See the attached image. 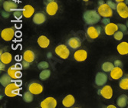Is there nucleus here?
Segmentation results:
<instances>
[{
	"mask_svg": "<svg viewBox=\"0 0 128 108\" xmlns=\"http://www.w3.org/2000/svg\"><path fill=\"white\" fill-rule=\"evenodd\" d=\"M100 15L95 10H87L83 15V18L88 26H94L98 23L100 21Z\"/></svg>",
	"mask_w": 128,
	"mask_h": 108,
	"instance_id": "f257e3e1",
	"label": "nucleus"
},
{
	"mask_svg": "<svg viewBox=\"0 0 128 108\" xmlns=\"http://www.w3.org/2000/svg\"><path fill=\"white\" fill-rule=\"evenodd\" d=\"M17 69L16 68L15 65H12L10 66L8 69H7V73L9 74V76L12 78L13 80H16V72H17Z\"/></svg>",
	"mask_w": 128,
	"mask_h": 108,
	"instance_id": "7c9ffc66",
	"label": "nucleus"
},
{
	"mask_svg": "<svg viewBox=\"0 0 128 108\" xmlns=\"http://www.w3.org/2000/svg\"><path fill=\"white\" fill-rule=\"evenodd\" d=\"M124 33L123 32L118 30V31H117V32H116L114 33V38L115 40H117V41H120V40H122L123 38H124Z\"/></svg>",
	"mask_w": 128,
	"mask_h": 108,
	"instance_id": "2f4dec72",
	"label": "nucleus"
},
{
	"mask_svg": "<svg viewBox=\"0 0 128 108\" xmlns=\"http://www.w3.org/2000/svg\"><path fill=\"white\" fill-rule=\"evenodd\" d=\"M118 14L122 18H128V6L126 2H118L117 5V8H116Z\"/></svg>",
	"mask_w": 128,
	"mask_h": 108,
	"instance_id": "39448f33",
	"label": "nucleus"
},
{
	"mask_svg": "<svg viewBox=\"0 0 128 108\" xmlns=\"http://www.w3.org/2000/svg\"><path fill=\"white\" fill-rule=\"evenodd\" d=\"M108 82V76L103 73V72H98L95 76V84L96 85L101 87L104 86Z\"/></svg>",
	"mask_w": 128,
	"mask_h": 108,
	"instance_id": "f8f14e48",
	"label": "nucleus"
},
{
	"mask_svg": "<svg viewBox=\"0 0 128 108\" xmlns=\"http://www.w3.org/2000/svg\"><path fill=\"white\" fill-rule=\"evenodd\" d=\"M127 104H128V101H127Z\"/></svg>",
	"mask_w": 128,
	"mask_h": 108,
	"instance_id": "5fc2aeb1",
	"label": "nucleus"
},
{
	"mask_svg": "<svg viewBox=\"0 0 128 108\" xmlns=\"http://www.w3.org/2000/svg\"><path fill=\"white\" fill-rule=\"evenodd\" d=\"M104 2L103 1V0H99L98 1V5H101V4H104Z\"/></svg>",
	"mask_w": 128,
	"mask_h": 108,
	"instance_id": "49530a36",
	"label": "nucleus"
},
{
	"mask_svg": "<svg viewBox=\"0 0 128 108\" xmlns=\"http://www.w3.org/2000/svg\"><path fill=\"white\" fill-rule=\"evenodd\" d=\"M118 28H119V30L123 32L124 33H126L127 34V26H125V25H123V24H118Z\"/></svg>",
	"mask_w": 128,
	"mask_h": 108,
	"instance_id": "c9c22d12",
	"label": "nucleus"
},
{
	"mask_svg": "<svg viewBox=\"0 0 128 108\" xmlns=\"http://www.w3.org/2000/svg\"><path fill=\"white\" fill-rule=\"evenodd\" d=\"M13 16L16 18L17 19H20L22 16H23V12H22V9H15L13 11Z\"/></svg>",
	"mask_w": 128,
	"mask_h": 108,
	"instance_id": "473e14b6",
	"label": "nucleus"
},
{
	"mask_svg": "<svg viewBox=\"0 0 128 108\" xmlns=\"http://www.w3.org/2000/svg\"><path fill=\"white\" fill-rule=\"evenodd\" d=\"M12 56L9 52H4L0 54V62H1L8 64L12 62Z\"/></svg>",
	"mask_w": 128,
	"mask_h": 108,
	"instance_id": "b1692460",
	"label": "nucleus"
},
{
	"mask_svg": "<svg viewBox=\"0 0 128 108\" xmlns=\"http://www.w3.org/2000/svg\"><path fill=\"white\" fill-rule=\"evenodd\" d=\"M28 89L34 95H38L41 93H42L44 88L41 84L37 83V82H32L28 85Z\"/></svg>",
	"mask_w": 128,
	"mask_h": 108,
	"instance_id": "9d476101",
	"label": "nucleus"
},
{
	"mask_svg": "<svg viewBox=\"0 0 128 108\" xmlns=\"http://www.w3.org/2000/svg\"><path fill=\"white\" fill-rule=\"evenodd\" d=\"M5 68H6V64H4L2 62L0 63V70H1V71L4 70H5Z\"/></svg>",
	"mask_w": 128,
	"mask_h": 108,
	"instance_id": "c03bdc74",
	"label": "nucleus"
},
{
	"mask_svg": "<svg viewBox=\"0 0 128 108\" xmlns=\"http://www.w3.org/2000/svg\"><path fill=\"white\" fill-rule=\"evenodd\" d=\"M32 21L36 25H42L46 21V16L43 12H37L34 14Z\"/></svg>",
	"mask_w": 128,
	"mask_h": 108,
	"instance_id": "f3484780",
	"label": "nucleus"
},
{
	"mask_svg": "<svg viewBox=\"0 0 128 108\" xmlns=\"http://www.w3.org/2000/svg\"><path fill=\"white\" fill-rule=\"evenodd\" d=\"M15 83L16 84V85H18V87H21L22 85V81L21 80H19V79H16L15 80Z\"/></svg>",
	"mask_w": 128,
	"mask_h": 108,
	"instance_id": "79ce46f5",
	"label": "nucleus"
},
{
	"mask_svg": "<svg viewBox=\"0 0 128 108\" xmlns=\"http://www.w3.org/2000/svg\"><path fill=\"white\" fill-rule=\"evenodd\" d=\"M38 44L42 48H47L50 44V40L44 35H41L37 40Z\"/></svg>",
	"mask_w": 128,
	"mask_h": 108,
	"instance_id": "412c9836",
	"label": "nucleus"
},
{
	"mask_svg": "<svg viewBox=\"0 0 128 108\" xmlns=\"http://www.w3.org/2000/svg\"><path fill=\"white\" fill-rule=\"evenodd\" d=\"M101 29L100 26H89L87 28V34L91 39H95L99 37L100 34Z\"/></svg>",
	"mask_w": 128,
	"mask_h": 108,
	"instance_id": "423d86ee",
	"label": "nucleus"
},
{
	"mask_svg": "<svg viewBox=\"0 0 128 108\" xmlns=\"http://www.w3.org/2000/svg\"><path fill=\"white\" fill-rule=\"evenodd\" d=\"M127 101H128L127 96L126 94H122L117 100V105H118V106H119L120 108L125 107L127 105Z\"/></svg>",
	"mask_w": 128,
	"mask_h": 108,
	"instance_id": "393cba45",
	"label": "nucleus"
},
{
	"mask_svg": "<svg viewBox=\"0 0 128 108\" xmlns=\"http://www.w3.org/2000/svg\"><path fill=\"white\" fill-rule=\"evenodd\" d=\"M107 3L109 5V6L112 8V9H116L117 8V5H118V2L114 0H108L107 2Z\"/></svg>",
	"mask_w": 128,
	"mask_h": 108,
	"instance_id": "f704fd0d",
	"label": "nucleus"
},
{
	"mask_svg": "<svg viewBox=\"0 0 128 108\" xmlns=\"http://www.w3.org/2000/svg\"><path fill=\"white\" fill-rule=\"evenodd\" d=\"M75 103V98L72 94H68L62 100V104L64 107H71Z\"/></svg>",
	"mask_w": 128,
	"mask_h": 108,
	"instance_id": "6ab92c4d",
	"label": "nucleus"
},
{
	"mask_svg": "<svg viewBox=\"0 0 128 108\" xmlns=\"http://www.w3.org/2000/svg\"><path fill=\"white\" fill-rule=\"evenodd\" d=\"M102 23L103 24H104V26H106V25H108V23H110V18H103V19H102Z\"/></svg>",
	"mask_w": 128,
	"mask_h": 108,
	"instance_id": "58836bf2",
	"label": "nucleus"
},
{
	"mask_svg": "<svg viewBox=\"0 0 128 108\" xmlns=\"http://www.w3.org/2000/svg\"><path fill=\"white\" fill-rule=\"evenodd\" d=\"M126 26H127V28H128V21L126 22Z\"/></svg>",
	"mask_w": 128,
	"mask_h": 108,
	"instance_id": "8fccbe9b",
	"label": "nucleus"
},
{
	"mask_svg": "<svg viewBox=\"0 0 128 108\" xmlns=\"http://www.w3.org/2000/svg\"><path fill=\"white\" fill-rule=\"evenodd\" d=\"M21 90V87H18L16 85L15 82H12L9 84H8L6 87H5L4 93L5 95L9 98H14L16 96L19 94V90Z\"/></svg>",
	"mask_w": 128,
	"mask_h": 108,
	"instance_id": "f03ea898",
	"label": "nucleus"
},
{
	"mask_svg": "<svg viewBox=\"0 0 128 108\" xmlns=\"http://www.w3.org/2000/svg\"><path fill=\"white\" fill-rule=\"evenodd\" d=\"M115 1H116V2H117L118 3V2H124L125 0H115Z\"/></svg>",
	"mask_w": 128,
	"mask_h": 108,
	"instance_id": "de8ad7c7",
	"label": "nucleus"
},
{
	"mask_svg": "<svg viewBox=\"0 0 128 108\" xmlns=\"http://www.w3.org/2000/svg\"><path fill=\"white\" fill-rule=\"evenodd\" d=\"M88 58V52L84 49H79L77 50L74 54V58L75 61L78 62H84Z\"/></svg>",
	"mask_w": 128,
	"mask_h": 108,
	"instance_id": "4468645a",
	"label": "nucleus"
},
{
	"mask_svg": "<svg viewBox=\"0 0 128 108\" xmlns=\"http://www.w3.org/2000/svg\"><path fill=\"white\" fill-rule=\"evenodd\" d=\"M12 78L9 74L7 73V74H5L3 75H2L1 78H0V83H1V85L3 86V87H6L8 84H9L10 83L12 82Z\"/></svg>",
	"mask_w": 128,
	"mask_h": 108,
	"instance_id": "a878e982",
	"label": "nucleus"
},
{
	"mask_svg": "<svg viewBox=\"0 0 128 108\" xmlns=\"http://www.w3.org/2000/svg\"><path fill=\"white\" fill-rule=\"evenodd\" d=\"M47 1V2H54L55 0H46Z\"/></svg>",
	"mask_w": 128,
	"mask_h": 108,
	"instance_id": "09e8293b",
	"label": "nucleus"
},
{
	"mask_svg": "<svg viewBox=\"0 0 128 108\" xmlns=\"http://www.w3.org/2000/svg\"><path fill=\"white\" fill-rule=\"evenodd\" d=\"M33 94H32L29 90L26 91L23 94V100L26 103H32L33 101Z\"/></svg>",
	"mask_w": 128,
	"mask_h": 108,
	"instance_id": "c756f323",
	"label": "nucleus"
},
{
	"mask_svg": "<svg viewBox=\"0 0 128 108\" xmlns=\"http://www.w3.org/2000/svg\"><path fill=\"white\" fill-rule=\"evenodd\" d=\"M98 94L104 99L109 100L113 97V89L110 85H104L101 89L99 90Z\"/></svg>",
	"mask_w": 128,
	"mask_h": 108,
	"instance_id": "6e6552de",
	"label": "nucleus"
},
{
	"mask_svg": "<svg viewBox=\"0 0 128 108\" xmlns=\"http://www.w3.org/2000/svg\"><path fill=\"white\" fill-rule=\"evenodd\" d=\"M11 1H13V0H11Z\"/></svg>",
	"mask_w": 128,
	"mask_h": 108,
	"instance_id": "864d4df0",
	"label": "nucleus"
},
{
	"mask_svg": "<svg viewBox=\"0 0 128 108\" xmlns=\"http://www.w3.org/2000/svg\"><path fill=\"white\" fill-rule=\"evenodd\" d=\"M114 64L115 67H120V68H122L123 66V63L121 61H120V60H116V61L114 62Z\"/></svg>",
	"mask_w": 128,
	"mask_h": 108,
	"instance_id": "e433bc0d",
	"label": "nucleus"
},
{
	"mask_svg": "<svg viewBox=\"0 0 128 108\" xmlns=\"http://www.w3.org/2000/svg\"><path fill=\"white\" fill-rule=\"evenodd\" d=\"M124 72L122 68L120 67H114V69L110 72V76L113 80H119L123 78Z\"/></svg>",
	"mask_w": 128,
	"mask_h": 108,
	"instance_id": "2eb2a0df",
	"label": "nucleus"
},
{
	"mask_svg": "<svg viewBox=\"0 0 128 108\" xmlns=\"http://www.w3.org/2000/svg\"><path fill=\"white\" fill-rule=\"evenodd\" d=\"M48 67H49V64L47 62H41L38 64V68L39 70L48 69Z\"/></svg>",
	"mask_w": 128,
	"mask_h": 108,
	"instance_id": "72a5a7b5",
	"label": "nucleus"
},
{
	"mask_svg": "<svg viewBox=\"0 0 128 108\" xmlns=\"http://www.w3.org/2000/svg\"><path fill=\"white\" fill-rule=\"evenodd\" d=\"M2 17L3 18H8L9 17V12H6V11H2Z\"/></svg>",
	"mask_w": 128,
	"mask_h": 108,
	"instance_id": "a19ab883",
	"label": "nucleus"
},
{
	"mask_svg": "<svg viewBox=\"0 0 128 108\" xmlns=\"http://www.w3.org/2000/svg\"><path fill=\"white\" fill-rule=\"evenodd\" d=\"M119 87L124 90H128V74L121 78L119 82Z\"/></svg>",
	"mask_w": 128,
	"mask_h": 108,
	"instance_id": "bb28decb",
	"label": "nucleus"
},
{
	"mask_svg": "<svg viewBox=\"0 0 128 108\" xmlns=\"http://www.w3.org/2000/svg\"><path fill=\"white\" fill-rule=\"evenodd\" d=\"M118 52L121 55H126L128 54V43L126 42H123L120 43L117 46Z\"/></svg>",
	"mask_w": 128,
	"mask_h": 108,
	"instance_id": "4be33fe9",
	"label": "nucleus"
},
{
	"mask_svg": "<svg viewBox=\"0 0 128 108\" xmlns=\"http://www.w3.org/2000/svg\"><path fill=\"white\" fill-rule=\"evenodd\" d=\"M22 77V71H20V70H18L17 72H16V79H20Z\"/></svg>",
	"mask_w": 128,
	"mask_h": 108,
	"instance_id": "ea45409f",
	"label": "nucleus"
},
{
	"mask_svg": "<svg viewBox=\"0 0 128 108\" xmlns=\"http://www.w3.org/2000/svg\"><path fill=\"white\" fill-rule=\"evenodd\" d=\"M113 10L107 2L99 5L98 8V13L103 18H110L113 16Z\"/></svg>",
	"mask_w": 128,
	"mask_h": 108,
	"instance_id": "20e7f679",
	"label": "nucleus"
},
{
	"mask_svg": "<svg viewBox=\"0 0 128 108\" xmlns=\"http://www.w3.org/2000/svg\"><path fill=\"white\" fill-rule=\"evenodd\" d=\"M34 59H36V54L31 50H26L23 54V60H25V61L29 63L33 62Z\"/></svg>",
	"mask_w": 128,
	"mask_h": 108,
	"instance_id": "5701e85b",
	"label": "nucleus"
},
{
	"mask_svg": "<svg viewBox=\"0 0 128 108\" xmlns=\"http://www.w3.org/2000/svg\"><path fill=\"white\" fill-rule=\"evenodd\" d=\"M118 30H119L118 25H117V24H115V23L110 22L108 25L104 26V32L108 36L114 35V33Z\"/></svg>",
	"mask_w": 128,
	"mask_h": 108,
	"instance_id": "ddd939ff",
	"label": "nucleus"
},
{
	"mask_svg": "<svg viewBox=\"0 0 128 108\" xmlns=\"http://www.w3.org/2000/svg\"><path fill=\"white\" fill-rule=\"evenodd\" d=\"M15 66H16V69H17V70H21L22 68H23L22 64H20V63H17V64H15Z\"/></svg>",
	"mask_w": 128,
	"mask_h": 108,
	"instance_id": "37998d69",
	"label": "nucleus"
},
{
	"mask_svg": "<svg viewBox=\"0 0 128 108\" xmlns=\"http://www.w3.org/2000/svg\"><path fill=\"white\" fill-rule=\"evenodd\" d=\"M30 63L29 62H26V61H23L22 62V67H23V68H25V69H27V68H29V64Z\"/></svg>",
	"mask_w": 128,
	"mask_h": 108,
	"instance_id": "4c0bfd02",
	"label": "nucleus"
},
{
	"mask_svg": "<svg viewBox=\"0 0 128 108\" xmlns=\"http://www.w3.org/2000/svg\"><path fill=\"white\" fill-rule=\"evenodd\" d=\"M54 52L55 54L58 56L59 58H61L62 59L66 60L68 58L69 55H70V50L68 48L67 45L61 44H58L54 49Z\"/></svg>",
	"mask_w": 128,
	"mask_h": 108,
	"instance_id": "7ed1b4c3",
	"label": "nucleus"
},
{
	"mask_svg": "<svg viewBox=\"0 0 128 108\" xmlns=\"http://www.w3.org/2000/svg\"><path fill=\"white\" fill-rule=\"evenodd\" d=\"M114 64L111 62H104L103 64H102V70L104 71V72H110L114 68Z\"/></svg>",
	"mask_w": 128,
	"mask_h": 108,
	"instance_id": "cd10ccee",
	"label": "nucleus"
},
{
	"mask_svg": "<svg viewBox=\"0 0 128 108\" xmlns=\"http://www.w3.org/2000/svg\"><path fill=\"white\" fill-rule=\"evenodd\" d=\"M45 10L48 16H53L57 13L58 10V4L55 1L48 2V4L46 5Z\"/></svg>",
	"mask_w": 128,
	"mask_h": 108,
	"instance_id": "9b49d317",
	"label": "nucleus"
},
{
	"mask_svg": "<svg viewBox=\"0 0 128 108\" xmlns=\"http://www.w3.org/2000/svg\"><path fill=\"white\" fill-rule=\"evenodd\" d=\"M82 1H84V2H88L89 0H82Z\"/></svg>",
	"mask_w": 128,
	"mask_h": 108,
	"instance_id": "603ef678",
	"label": "nucleus"
},
{
	"mask_svg": "<svg viewBox=\"0 0 128 108\" xmlns=\"http://www.w3.org/2000/svg\"><path fill=\"white\" fill-rule=\"evenodd\" d=\"M51 76V70L49 69H44L42 70L41 71V73L39 74V78L41 80H47L48 78H49V77Z\"/></svg>",
	"mask_w": 128,
	"mask_h": 108,
	"instance_id": "c85d7f7f",
	"label": "nucleus"
},
{
	"mask_svg": "<svg viewBox=\"0 0 128 108\" xmlns=\"http://www.w3.org/2000/svg\"><path fill=\"white\" fill-rule=\"evenodd\" d=\"M2 6H3V9L6 12H10L12 11H14L18 7V4L14 1H11V0L5 1Z\"/></svg>",
	"mask_w": 128,
	"mask_h": 108,
	"instance_id": "a211bd4d",
	"label": "nucleus"
},
{
	"mask_svg": "<svg viewBox=\"0 0 128 108\" xmlns=\"http://www.w3.org/2000/svg\"><path fill=\"white\" fill-rule=\"evenodd\" d=\"M81 42L80 40L77 37H72L69 38L67 42V45L73 50H77L80 47Z\"/></svg>",
	"mask_w": 128,
	"mask_h": 108,
	"instance_id": "dca6fc26",
	"label": "nucleus"
},
{
	"mask_svg": "<svg viewBox=\"0 0 128 108\" xmlns=\"http://www.w3.org/2000/svg\"><path fill=\"white\" fill-rule=\"evenodd\" d=\"M126 5L128 6V0H126Z\"/></svg>",
	"mask_w": 128,
	"mask_h": 108,
	"instance_id": "3c124183",
	"label": "nucleus"
},
{
	"mask_svg": "<svg viewBox=\"0 0 128 108\" xmlns=\"http://www.w3.org/2000/svg\"><path fill=\"white\" fill-rule=\"evenodd\" d=\"M15 36V30L13 28H6L1 32V38L6 42H10Z\"/></svg>",
	"mask_w": 128,
	"mask_h": 108,
	"instance_id": "0eeeda50",
	"label": "nucleus"
},
{
	"mask_svg": "<svg viewBox=\"0 0 128 108\" xmlns=\"http://www.w3.org/2000/svg\"><path fill=\"white\" fill-rule=\"evenodd\" d=\"M56 106L57 100L52 97L46 98L40 104V107L42 108H55Z\"/></svg>",
	"mask_w": 128,
	"mask_h": 108,
	"instance_id": "1a4fd4ad",
	"label": "nucleus"
},
{
	"mask_svg": "<svg viewBox=\"0 0 128 108\" xmlns=\"http://www.w3.org/2000/svg\"><path fill=\"white\" fill-rule=\"evenodd\" d=\"M22 12H23V16H24L25 18H31L32 16H34V8L31 5H26L23 7Z\"/></svg>",
	"mask_w": 128,
	"mask_h": 108,
	"instance_id": "aec40b11",
	"label": "nucleus"
},
{
	"mask_svg": "<svg viewBox=\"0 0 128 108\" xmlns=\"http://www.w3.org/2000/svg\"><path fill=\"white\" fill-rule=\"evenodd\" d=\"M107 107H108V108H117L115 105H108Z\"/></svg>",
	"mask_w": 128,
	"mask_h": 108,
	"instance_id": "a18cd8bd",
	"label": "nucleus"
}]
</instances>
